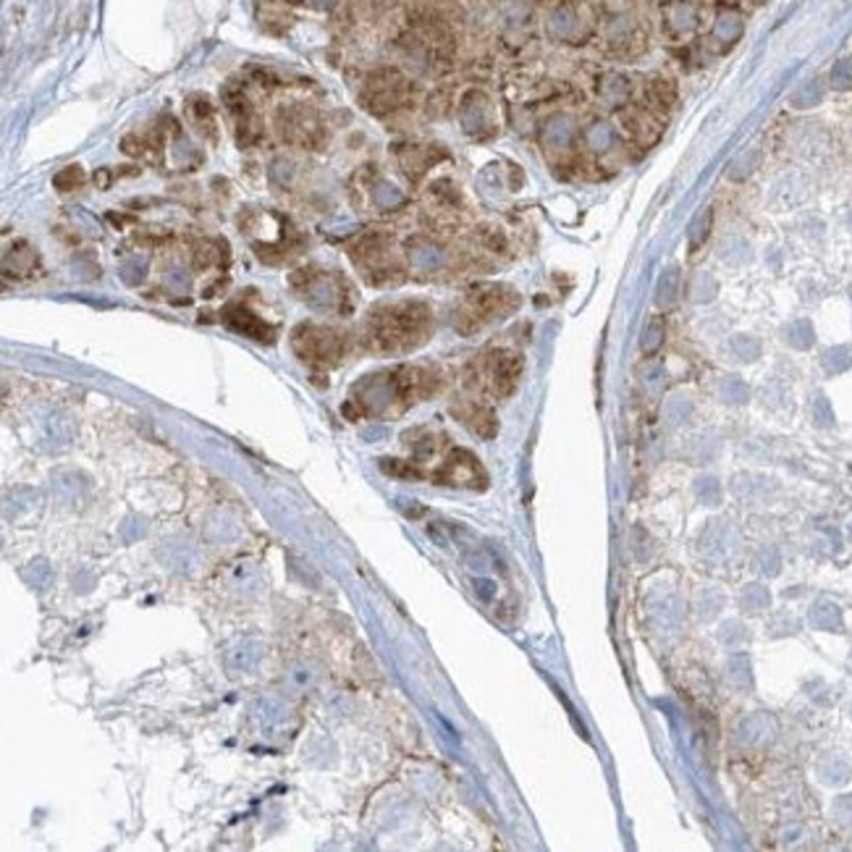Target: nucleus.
<instances>
[{"mask_svg":"<svg viewBox=\"0 0 852 852\" xmlns=\"http://www.w3.org/2000/svg\"><path fill=\"white\" fill-rule=\"evenodd\" d=\"M436 380V375L425 368H396L383 375H372L368 380L370 401H365V410L375 412L380 407L383 412H401L422 396L433 393Z\"/></svg>","mask_w":852,"mask_h":852,"instance_id":"2","label":"nucleus"},{"mask_svg":"<svg viewBox=\"0 0 852 852\" xmlns=\"http://www.w3.org/2000/svg\"><path fill=\"white\" fill-rule=\"evenodd\" d=\"M806 195V178L800 174H786L782 176L776 184H774V189H771V202H774V208H792V205H797L800 199Z\"/></svg>","mask_w":852,"mask_h":852,"instance_id":"8","label":"nucleus"},{"mask_svg":"<svg viewBox=\"0 0 852 852\" xmlns=\"http://www.w3.org/2000/svg\"><path fill=\"white\" fill-rule=\"evenodd\" d=\"M708 231H711V210H703L698 218H695V223L690 226V239L695 241V244H700V241L708 237Z\"/></svg>","mask_w":852,"mask_h":852,"instance_id":"11","label":"nucleus"},{"mask_svg":"<svg viewBox=\"0 0 852 852\" xmlns=\"http://www.w3.org/2000/svg\"><path fill=\"white\" fill-rule=\"evenodd\" d=\"M433 328V315L425 302H393L372 309L365 323V341L375 354H401L420 347Z\"/></svg>","mask_w":852,"mask_h":852,"instance_id":"1","label":"nucleus"},{"mask_svg":"<svg viewBox=\"0 0 852 852\" xmlns=\"http://www.w3.org/2000/svg\"><path fill=\"white\" fill-rule=\"evenodd\" d=\"M831 85L837 89H852V58H845L834 66L831 71Z\"/></svg>","mask_w":852,"mask_h":852,"instance_id":"9","label":"nucleus"},{"mask_svg":"<svg viewBox=\"0 0 852 852\" xmlns=\"http://www.w3.org/2000/svg\"><path fill=\"white\" fill-rule=\"evenodd\" d=\"M436 482L457 485V488H482L485 485V470L470 451L454 449L436 472Z\"/></svg>","mask_w":852,"mask_h":852,"instance_id":"6","label":"nucleus"},{"mask_svg":"<svg viewBox=\"0 0 852 852\" xmlns=\"http://www.w3.org/2000/svg\"><path fill=\"white\" fill-rule=\"evenodd\" d=\"M661 333H664V330H661V320L651 323V328L645 330V336H651V341H645V351H654L655 347L661 344Z\"/></svg>","mask_w":852,"mask_h":852,"instance_id":"12","label":"nucleus"},{"mask_svg":"<svg viewBox=\"0 0 852 852\" xmlns=\"http://www.w3.org/2000/svg\"><path fill=\"white\" fill-rule=\"evenodd\" d=\"M520 375H522V357L514 351H488L475 365V383L499 399L514 393Z\"/></svg>","mask_w":852,"mask_h":852,"instance_id":"5","label":"nucleus"},{"mask_svg":"<svg viewBox=\"0 0 852 852\" xmlns=\"http://www.w3.org/2000/svg\"><path fill=\"white\" fill-rule=\"evenodd\" d=\"M291 344H294V351L299 354V360L312 368H333L347 351L344 333L326 326H312V323L297 328Z\"/></svg>","mask_w":852,"mask_h":852,"instance_id":"4","label":"nucleus"},{"mask_svg":"<svg viewBox=\"0 0 852 852\" xmlns=\"http://www.w3.org/2000/svg\"><path fill=\"white\" fill-rule=\"evenodd\" d=\"M743 32V22L732 14H724L719 22H716V35L719 37H737Z\"/></svg>","mask_w":852,"mask_h":852,"instance_id":"10","label":"nucleus"},{"mask_svg":"<svg viewBox=\"0 0 852 852\" xmlns=\"http://www.w3.org/2000/svg\"><path fill=\"white\" fill-rule=\"evenodd\" d=\"M226 320H228V326L234 328V330H239V333H247L249 339H258V341H273V330L268 323H262L258 315H252L247 307L234 305L228 312H226Z\"/></svg>","mask_w":852,"mask_h":852,"instance_id":"7","label":"nucleus"},{"mask_svg":"<svg viewBox=\"0 0 852 852\" xmlns=\"http://www.w3.org/2000/svg\"><path fill=\"white\" fill-rule=\"evenodd\" d=\"M517 305H520V297L506 286H475L472 291H467V297L459 305L457 326L464 333H472L499 318H506Z\"/></svg>","mask_w":852,"mask_h":852,"instance_id":"3","label":"nucleus"}]
</instances>
